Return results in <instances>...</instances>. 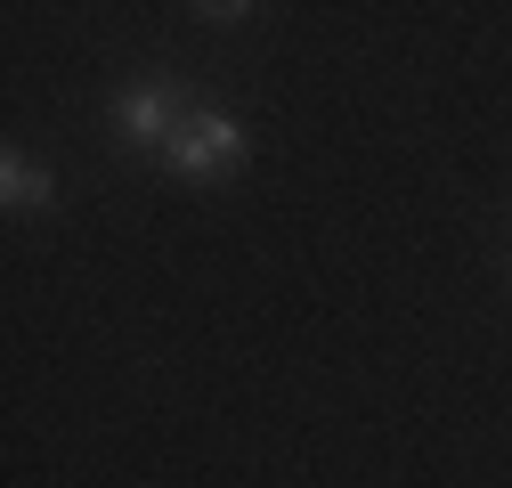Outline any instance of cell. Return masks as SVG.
<instances>
[{"label": "cell", "instance_id": "6da1fadb", "mask_svg": "<svg viewBox=\"0 0 512 488\" xmlns=\"http://www.w3.org/2000/svg\"><path fill=\"white\" fill-rule=\"evenodd\" d=\"M163 163L179 171V179H220V171H236L244 163V131L228 114H212V106H196L171 131V147H163Z\"/></svg>", "mask_w": 512, "mask_h": 488}, {"label": "cell", "instance_id": "7a4b0ae2", "mask_svg": "<svg viewBox=\"0 0 512 488\" xmlns=\"http://www.w3.org/2000/svg\"><path fill=\"white\" fill-rule=\"evenodd\" d=\"M122 139H131V147H171V131H179V98H171V82H139L131 98H122Z\"/></svg>", "mask_w": 512, "mask_h": 488}, {"label": "cell", "instance_id": "3957f363", "mask_svg": "<svg viewBox=\"0 0 512 488\" xmlns=\"http://www.w3.org/2000/svg\"><path fill=\"white\" fill-rule=\"evenodd\" d=\"M49 196H57V179H49L41 163L9 155V171H0V204H9V212H33V204H49Z\"/></svg>", "mask_w": 512, "mask_h": 488}, {"label": "cell", "instance_id": "277c9868", "mask_svg": "<svg viewBox=\"0 0 512 488\" xmlns=\"http://www.w3.org/2000/svg\"><path fill=\"white\" fill-rule=\"evenodd\" d=\"M504 269H512V253H504Z\"/></svg>", "mask_w": 512, "mask_h": 488}]
</instances>
